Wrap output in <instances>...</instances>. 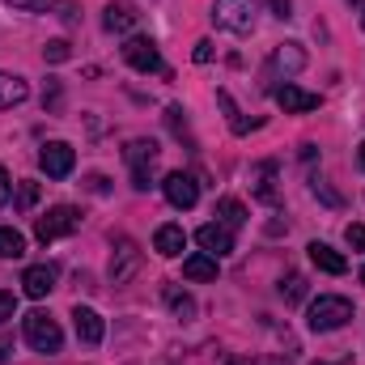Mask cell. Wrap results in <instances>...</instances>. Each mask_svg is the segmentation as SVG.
<instances>
[{"label": "cell", "mask_w": 365, "mask_h": 365, "mask_svg": "<svg viewBox=\"0 0 365 365\" xmlns=\"http://www.w3.org/2000/svg\"><path fill=\"white\" fill-rule=\"evenodd\" d=\"M182 276L187 280H217V259L204 251V255H191V259H182Z\"/></svg>", "instance_id": "d6986e66"}, {"label": "cell", "mask_w": 365, "mask_h": 365, "mask_svg": "<svg viewBox=\"0 0 365 365\" xmlns=\"http://www.w3.org/2000/svg\"><path fill=\"white\" fill-rule=\"evenodd\" d=\"M4 200H9V170L0 166V204H4Z\"/></svg>", "instance_id": "d6a6232c"}, {"label": "cell", "mask_w": 365, "mask_h": 365, "mask_svg": "<svg viewBox=\"0 0 365 365\" xmlns=\"http://www.w3.org/2000/svg\"><path fill=\"white\" fill-rule=\"evenodd\" d=\"M26 255V238L9 225H0V259H21Z\"/></svg>", "instance_id": "44dd1931"}, {"label": "cell", "mask_w": 365, "mask_h": 365, "mask_svg": "<svg viewBox=\"0 0 365 365\" xmlns=\"http://www.w3.org/2000/svg\"><path fill=\"white\" fill-rule=\"evenodd\" d=\"M21 289H26V297H47V293L56 289V268H51V264L26 268V272H21Z\"/></svg>", "instance_id": "5bb4252c"}, {"label": "cell", "mask_w": 365, "mask_h": 365, "mask_svg": "<svg viewBox=\"0 0 365 365\" xmlns=\"http://www.w3.org/2000/svg\"><path fill=\"white\" fill-rule=\"evenodd\" d=\"M21 336H26V344L34 353H60V344H64V331L47 310H30L21 319Z\"/></svg>", "instance_id": "7a4b0ae2"}, {"label": "cell", "mask_w": 365, "mask_h": 365, "mask_svg": "<svg viewBox=\"0 0 365 365\" xmlns=\"http://www.w3.org/2000/svg\"><path fill=\"white\" fill-rule=\"evenodd\" d=\"M191 56H195V64H208V60H212V43H208V38H200Z\"/></svg>", "instance_id": "4dcf8cb0"}, {"label": "cell", "mask_w": 365, "mask_h": 365, "mask_svg": "<svg viewBox=\"0 0 365 365\" xmlns=\"http://www.w3.org/2000/svg\"><path fill=\"white\" fill-rule=\"evenodd\" d=\"M280 293H284V302H302V297H306V276L289 272L284 276V284H280Z\"/></svg>", "instance_id": "d4e9b609"}, {"label": "cell", "mask_w": 365, "mask_h": 365, "mask_svg": "<svg viewBox=\"0 0 365 365\" xmlns=\"http://www.w3.org/2000/svg\"><path fill=\"white\" fill-rule=\"evenodd\" d=\"M166 302H170V310H175L179 319H195V302H191L187 293H179V289H166Z\"/></svg>", "instance_id": "cb8c5ba5"}, {"label": "cell", "mask_w": 365, "mask_h": 365, "mask_svg": "<svg viewBox=\"0 0 365 365\" xmlns=\"http://www.w3.org/2000/svg\"><path fill=\"white\" fill-rule=\"evenodd\" d=\"M34 204H38V182H21V191H17V208H26V212H30V208H34Z\"/></svg>", "instance_id": "484cf974"}, {"label": "cell", "mask_w": 365, "mask_h": 365, "mask_svg": "<svg viewBox=\"0 0 365 365\" xmlns=\"http://www.w3.org/2000/svg\"><path fill=\"white\" fill-rule=\"evenodd\" d=\"M289 9H293V0H272V17H280V21H284V17H293Z\"/></svg>", "instance_id": "1f68e13d"}, {"label": "cell", "mask_w": 365, "mask_h": 365, "mask_svg": "<svg viewBox=\"0 0 365 365\" xmlns=\"http://www.w3.org/2000/svg\"><path fill=\"white\" fill-rule=\"evenodd\" d=\"M272 98H276V106H280L284 115H306V110H319V106H323V98H319V93L302 90V86H293V81L276 86Z\"/></svg>", "instance_id": "9c48e42d"}, {"label": "cell", "mask_w": 365, "mask_h": 365, "mask_svg": "<svg viewBox=\"0 0 365 365\" xmlns=\"http://www.w3.org/2000/svg\"><path fill=\"white\" fill-rule=\"evenodd\" d=\"M73 327H77V340H81V344H102V336H106L102 314L90 310V306H77V310H73Z\"/></svg>", "instance_id": "7c38bea8"}, {"label": "cell", "mask_w": 365, "mask_h": 365, "mask_svg": "<svg viewBox=\"0 0 365 365\" xmlns=\"http://www.w3.org/2000/svg\"><path fill=\"white\" fill-rule=\"evenodd\" d=\"M30 98V86L17 77V73H0V110H9V106H21Z\"/></svg>", "instance_id": "ac0fdd59"}, {"label": "cell", "mask_w": 365, "mask_h": 365, "mask_svg": "<svg viewBox=\"0 0 365 365\" xmlns=\"http://www.w3.org/2000/svg\"><path fill=\"white\" fill-rule=\"evenodd\" d=\"M136 17H140V13H136L128 0H110L106 13H102V26H106L110 34H128V30L136 26Z\"/></svg>", "instance_id": "9a60e30c"}, {"label": "cell", "mask_w": 365, "mask_h": 365, "mask_svg": "<svg viewBox=\"0 0 365 365\" xmlns=\"http://www.w3.org/2000/svg\"><path fill=\"white\" fill-rule=\"evenodd\" d=\"M361 26H365V13H361Z\"/></svg>", "instance_id": "8d00e7d4"}, {"label": "cell", "mask_w": 365, "mask_h": 365, "mask_svg": "<svg viewBox=\"0 0 365 365\" xmlns=\"http://www.w3.org/2000/svg\"><path fill=\"white\" fill-rule=\"evenodd\" d=\"M77 230H81V208H73V204H56V208H47L34 221V238L38 242H56L64 234H77Z\"/></svg>", "instance_id": "3957f363"}, {"label": "cell", "mask_w": 365, "mask_h": 365, "mask_svg": "<svg viewBox=\"0 0 365 365\" xmlns=\"http://www.w3.org/2000/svg\"><path fill=\"white\" fill-rule=\"evenodd\" d=\"M217 212H221V221H225L230 230L247 221V204H242V200H234V195H225V200H217Z\"/></svg>", "instance_id": "603a6c76"}, {"label": "cell", "mask_w": 365, "mask_h": 365, "mask_svg": "<svg viewBox=\"0 0 365 365\" xmlns=\"http://www.w3.org/2000/svg\"><path fill=\"white\" fill-rule=\"evenodd\" d=\"M140 264H145L140 247L119 234V238H115V251H110V280H115V284H128L132 276L140 272Z\"/></svg>", "instance_id": "8992f818"}, {"label": "cell", "mask_w": 365, "mask_h": 365, "mask_svg": "<svg viewBox=\"0 0 365 365\" xmlns=\"http://www.w3.org/2000/svg\"><path fill=\"white\" fill-rule=\"evenodd\" d=\"M306 251H310V264H314V268H323V272H331V276L349 272V259H344L340 251H331L327 242H310Z\"/></svg>", "instance_id": "2e32d148"}, {"label": "cell", "mask_w": 365, "mask_h": 365, "mask_svg": "<svg viewBox=\"0 0 365 365\" xmlns=\"http://www.w3.org/2000/svg\"><path fill=\"white\" fill-rule=\"evenodd\" d=\"M361 280H365V268H361Z\"/></svg>", "instance_id": "74e56055"}, {"label": "cell", "mask_w": 365, "mask_h": 365, "mask_svg": "<svg viewBox=\"0 0 365 365\" xmlns=\"http://www.w3.org/2000/svg\"><path fill=\"white\" fill-rule=\"evenodd\" d=\"M272 179H276V166H272V162H264V166L255 170V195H259L264 204H276V187H272Z\"/></svg>", "instance_id": "7402d4cb"}, {"label": "cell", "mask_w": 365, "mask_h": 365, "mask_svg": "<svg viewBox=\"0 0 365 365\" xmlns=\"http://www.w3.org/2000/svg\"><path fill=\"white\" fill-rule=\"evenodd\" d=\"M255 0H217L212 4V21L221 30H234V34H251L255 30Z\"/></svg>", "instance_id": "277c9868"}, {"label": "cell", "mask_w": 365, "mask_h": 365, "mask_svg": "<svg viewBox=\"0 0 365 365\" xmlns=\"http://www.w3.org/2000/svg\"><path fill=\"white\" fill-rule=\"evenodd\" d=\"M162 191H166V200H170L175 208H191V204L200 200V182L191 179V175H182V170H170V175L162 179Z\"/></svg>", "instance_id": "8fae6325"}, {"label": "cell", "mask_w": 365, "mask_h": 365, "mask_svg": "<svg viewBox=\"0 0 365 365\" xmlns=\"http://www.w3.org/2000/svg\"><path fill=\"white\" fill-rule=\"evenodd\" d=\"M0 357H9V344H4V340H0Z\"/></svg>", "instance_id": "836d02e7"}, {"label": "cell", "mask_w": 365, "mask_h": 365, "mask_svg": "<svg viewBox=\"0 0 365 365\" xmlns=\"http://www.w3.org/2000/svg\"><path fill=\"white\" fill-rule=\"evenodd\" d=\"M349 4H365V0H349Z\"/></svg>", "instance_id": "d590c367"}, {"label": "cell", "mask_w": 365, "mask_h": 365, "mask_svg": "<svg viewBox=\"0 0 365 365\" xmlns=\"http://www.w3.org/2000/svg\"><path fill=\"white\" fill-rule=\"evenodd\" d=\"M43 60H51V64H60V60H68V43H64V38H51V43L43 47Z\"/></svg>", "instance_id": "4316f807"}, {"label": "cell", "mask_w": 365, "mask_h": 365, "mask_svg": "<svg viewBox=\"0 0 365 365\" xmlns=\"http://www.w3.org/2000/svg\"><path fill=\"white\" fill-rule=\"evenodd\" d=\"M123 60H128L136 73H166V68H162V51H158V43L145 38V34H132V38L123 43Z\"/></svg>", "instance_id": "52a82bcc"}, {"label": "cell", "mask_w": 365, "mask_h": 365, "mask_svg": "<svg viewBox=\"0 0 365 365\" xmlns=\"http://www.w3.org/2000/svg\"><path fill=\"white\" fill-rule=\"evenodd\" d=\"M306 68V51L297 47V43H280L272 51V64H268V77L276 73H284V77H293V73H302Z\"/></svg>", "instance_id": "4fadbf2b"}, {"label": "cell", "mask_w": 365, "mask_h": 365, "mask_svg": "<svg viewBox=\"0 0 365 365\" xmlns=\"http://www.w3.org/2000/svg\"><path fill=\"white\" fill-rule=\"evenodd\" d=\"M158 140H132L128 149H123V158H128V166H132V187L136 191H145L149 182H153V166H158Z\"/></svg>", "instance_id": "5b68a950"}, {"label": "cell", "mask_w": 365, "mask_h": 365, "mask_svg": "<svg viewBox=\"0 0 365 365\" xmlns=\"http://www.w3.org/2000/svg\"><path fill=\"white\" fill-rule=\"evenodd\" d=\"M217 102H221V110H225V115H230V128H234V132H238V136H247V132H251V128H259V119H251V123H247V119H242V110H238V106H234V98H230V93H225V90L217 93Z\"/></svg>", "instance_id": "ffe728a7"}, {"label": "cell", "mask_w": 365, "mask_h": 365, "mask_svg": "<svg viewBox=\"0 0 365 365\" xmlns=\"http://www.w3.org/2000/svg\"><path fill=\"white\" fill-rule=\"evenodd\" d=\"M182 247H187V234H182V225H162V230L153 234V251H158V255H166V259L182 255Z\"/></svg>", "instance_id": "e0dca14e"}, {"label": "cell", "mask_w": 365, "mask_h": 365, "mask_svg": "<svg viewBox=\"0 0 365 365\" xmlns=\"http://www.w3.org/2000/svg\"><path fill=\"white\" fill-rule=\"evenodd\" d=\"M349 319H353V302H349V297H336V293L314 297V302H310V314H306L310 331H340Z\"/></svg>", "instance_id": "6da1fadb"}, {"label": "cell", "mask_w": 365, "mask_h": 365, "mask_svg": "<svg viewBox=\"0 0 365 365\" xmlns=\"http://www.w3.org/2000/svg\"><path fill=\"white\" fill-rule=\"evenodd\" d=\"M38 166H43L47 179H68L73 166H77V153H73V145H64V140H47V145L38 149Z\"/></svg>", "instance_id": "ba28073f"}, {"label": "cell", "mask_w": 365, "mask_h": 365, "mask_svg": "<svg viewBox=\"0 0 365 365\" xmlns=\"http://www.w3.org/2000/svg\"><path fill=\"white\" fill-rule=\"evenodd\" d=\"M13 310H17V297H13L9 289H0V327L13 319Z\"/></svg>", "instance_id": "83f0119b"}, {"label": "cell", "mask_w": 365, "mask_h": 365, "mask_svg": "<svg viewBox=\"0 0 365 365\" xmlns=\"http://www.w3.org/2000/svg\"><path fill=\"white\" fill-rule=\"evenodd\" d=\"M344 238H349V247L365 251V225H349V230H344Z\"/></svg>", "instance_id": "f546056e"}, {"label": "cell", "mask_w": 365, "mask_h": 365, "mask_svg": "<svg viewBox=\"0 0 365 365\" xmlns=\"http://www.w3.org/2000/svg\"><path fill=\"white\" fill-rule=\"evenodd\" d=\"M195 242H200L212 259H221V255H230V251H234V230H230L225 221H208V225H200V230H195Z\"/></svg>", "instance_id": "30bf717a"}, {"label": "cell", "mask_w": 365, "mask_h": 365, "mask_svg": "<svg viewBox=\"0 0 365 365\" xmlns=\"http://www.w3.org/2000/svg\"><path fill=\"white\" fill-rule=\"evenodd\" d=\"M357 162H361V166H365V145H361V153H357Z\"/></svg>", "instance_id": "e575fe53"}, {"label": "cell", "mask_w": 365, "mask_h": 365, "mask_svg": "<svg viewBox=\"0 0 365 365\" xmlns=\"http://www.w3.org/2000/svg\"><path fill=\"white\" fill-rule=\"evenodd\" d=\"M9 4H21V9H68V0H9Z\"/></svg>", "instance_id": "f1b7e54d"}]
</instances>
